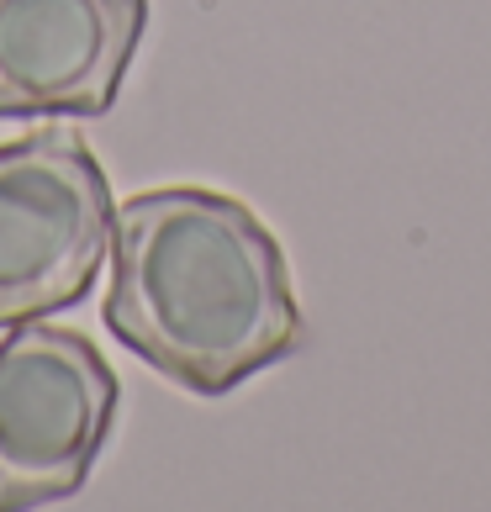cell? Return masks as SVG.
Wrapping results in <instances>:
<instances>
[{"label": "cell", "mask_w": 491, "mask_h": 512, "mask_svg": "<svg viewBox=\"0 0 491 512\" xmlns=\"http://www.w3.org/2000/svg\"><path fill=\"white\" fill-rule=\"evenodd\" d=\"M117 370L85 333L22 322L0 338V512L69 502L117 428Z\"/></svg>", "instance_id": "cell-3"}, {"label": "cell", "mask_w": 491, "mask_h": 512, "mask_svg": "<svg viewBox=\"0 0 491 512\" xmlns=\"http://www.w3.org/2000/svg\"><path fill=\"white\" fill-rule=\"evenodd\" d=\"M148 0H0V117H106Z\"/></svg>", "instance_id": "cell-4"}, {"label": "cell", "mask_w": 491, "mask_h": 512, "mask_svg": "<svg viewBox=\"0 0 491 512\" xmlns=\"http://www.w3.org/2000/svg\"><path fill=\"white\" fill-rule=\"evenodd\" d=\"M106 169L74 127L0 143V328L80 307L111 249Z\"/></svg>", "instance_id": "cell-2"}, {"label": "cell", "mask_w": 491, "mask_h": 512, "mask_svg": "<svg viewBox=\"0 0 491 512\" xmlns=\"http://www.w3.org/2000/svg\"><path fill=\"white\" fill-rule=\"evenodd\" d=\"M101 317L132 359L201 402L307 338L280 238L212 185H154L117 206Z\"/></svg>", "instance_id": "cell-1"}]
</instances>
